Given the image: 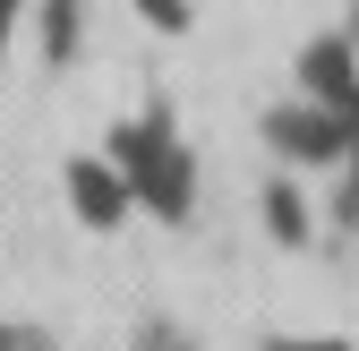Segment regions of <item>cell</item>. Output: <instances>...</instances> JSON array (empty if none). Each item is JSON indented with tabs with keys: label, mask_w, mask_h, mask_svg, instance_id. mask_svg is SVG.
I'll list each match as a JSON object with an SVG mask.
<instances>
[{
	"label": "cell",
	"mask_w": 359,
	"mask_h": 351,
	"mask_svg": "<svg viewBox=\"0 0 359 351\" xmlns=\"http://www.w3.org/2000/svg\"><path fill=\"white\" fill-rule=\"evenodd\" d=\"M299 77H308V103H325L334 120L359 128V43L351 34H317L299 52Z\"/></svg>",
	"instance_id": "obj_3"
},
{
	"label": "cell",
	"mask_w": 359,
	"mask_h": 351,
	"mask_svg": "<svg viewBox=\"0 0 359 351\" xmlns=\"http://www.w3.org/2000/svg\"><path fill=\"white\" fill-rule=\"evenodd\" d=\"M77 18H86V0H43V60L52 69L77 60Z\"/></svg>",
	"instance_id": "obj_5"
},
{
	"label": "cell",
	"mask_w": 359,
	"mask_h": 351,
	"mask_svg": "<svg viewBox=\"0 0 359 351\" xmlns=\"http://www.w3.org/2000/svg\"><path fill=\"white\" fill-rule=\"evenodd\" d=\"M128 197H137V189H128V171H120V163H95V154H77V163H69V206H77V223H95V232L120 223V206H128Z\"/></svg>",
	"instance_id": "obj_4"
},
{
	"label": "cell",
	"mask_w": 359,
	"mask_h": 351,
	"mask_svg": "<svg viewBox=\"0 0 359 351\" xmlns=\"http://www.w3.org/2000/svg\"><path fill=\"white\" fill-rule=\"evenodd\" d=\"M111 163L128 171L137 206H154V214H189V206H197V154L171 138V112L128 120L120 138H111Z\"/></svg>",
	"instance_id": "obj_1"
},
{
	"label": "cell",
	"mask_w": 359,
	"mask_h": 351,
	"mask_svg": "<svg viewBox=\"0 0 359 351\" xmlns=\"http://www.w3.org/2000/svg\"><path fill=\"white\" fill-rule=\"evenodd\" d=\"M265 223H274V240H283V249H299V240H308V206H299V189H291V180L265 189Z\"/></svg>",
	"instance_id": "obj_6"
},
{
	"label": "cell",
	"mask_w": 359,
	"mask_h": 351,
	"mask_svg": "<svg viewBox=\"0 0 359 351\" xmlns=\"http://www.w3.org/2000/svg\"><path fill=\"white\" fill-rule=\"evenodd\" d=\"M351 43H359V0H351Z\"/></svg>",
	"instance_id": "obj_11"
},
{
	"label": "cell",
	"mask_w": 359,
	"mask_h": 351,
	"mask_svg": "<svg viewBox=\"0 0 359 351\" xmlns=\"http://www.w3.org/2000/svg\"><path fill=\"white\" fill-rule=\"evenodd\" d=\"M265 138H274V154H291V163H325V154L359 146V128L334 120L325 103H274L265 112Z\"/></svg>",
	"instance_id": "obj_2"
},
{
	"label": "cell",
	"mask_w": 359,
	"mask_h": 351,
	"mask_svg": "<svg viewBox=\"0 0 359 351\" xmlns=\"http://www.w3.org/2000/svg\"><path fill=\"white\" fill-rule=\"evenodd\" d=\"M18 9L26 0H0V52H9V34H18Z\"/></svg>",
	"instance_id": "obj_8"
},
{
	"label": "cell",
	"mask_w": 359,
	"mask_h": 351,
	"mask_svg": "<svg viewBox=\"0 0 359 351\" xmlns=\"http://www.w3.org/2000/svg\"><path fill=\"white\" fill-rule=\"evenodd\" d=\"M274 351H351V343H274Z\"/></svg>",
	"instance_id": "obj_9"
},
{
	"label": "cell",
	"mask_w": 359,
	"mask_h": 351,
	"mask_svg": "<svg viewBox=\"0 0 359 351\" xmlns=\"http://www.w3.org/2000/svg\"><path fill=\"white\" fill-rule=\"evenodd\" d=\"M0 351H26V343H18V334H0Z\"/></svg>",
	"instance_id": "obj_10"
},
{
	"label": "cell",
	"mask_w": 359,
	"mask_h": 351,
	"mask_svg": "<svg viewBox=\"0 0 359 351\" xmlns=\"http://www.w3.org/2000/svg\"><path fill=\"white\" fill-rule=\"evenodd\" d=\"M137 18L163 26V34H180V26H189V0H137Z\"/></svg>",
	"instance_id": "obj_7"
}]
</instances>
